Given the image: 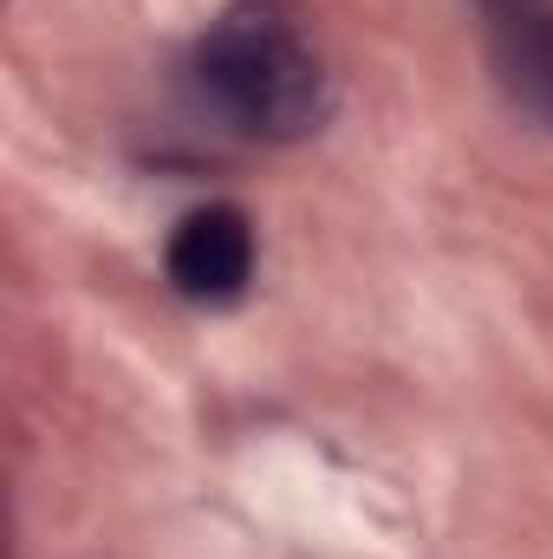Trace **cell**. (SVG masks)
Returning a JSON list of instances; mask_svg holds the SVG:
<instances>
[{"label": "cell", "instance_id": "obj_1", "mask_svg": "<svg viewBox=\"0 0 553 559\" xmlns=\"http://www.w3.org/2000/svg\"><path fill=\"white\" fill-rule=\"evenodd\" d=\"M196 85L255 143L319 138L339 98L299 0H228L196 39Z\"/></svg>", "mask_w": 553, "mask_h": 559}, {"label": "cell", "instance_id": "obj_2", "mask_svg": "<svg viewBox=\"0 0 553 559\" xmlns=\"http://www.w3.org/2000/svg\"><path fill=\"white\" fill-rule=\"evenodd\" d=\"M163 274L196 306H235L255 280V222L235 202H202L169 228Z\"/></svg>", "mask_w": 553, "mask_h": 559}, {"label": "cell", "instance_id": "obj_3", "mask_svg": "<svg viewBox=\"0 0 553 559\" xmlns=\"http://www.w3.org/2000/svg\"><path fill=\"white\" fill-rule=\"evenodd\" d=\"M489 72L508 92V105L553 138V7L548 0L495 13V26H489Z\"/></svg>", "mask_w": 553, "mask_h": 559}, {"label": "cell", "instance_id": "obj_4", "mask_svg": "<svg viewBox=\"0 0 553 559\" xmlns=\"http://www.w3.org/2000/svg\"><path fill=\"white\" fill-rule=\"evenodd\" d=\"M489 13H508V7H528V0H482Z\"/></svg>", "mask_w": 553, "mask_h": 559}]
</instances>
